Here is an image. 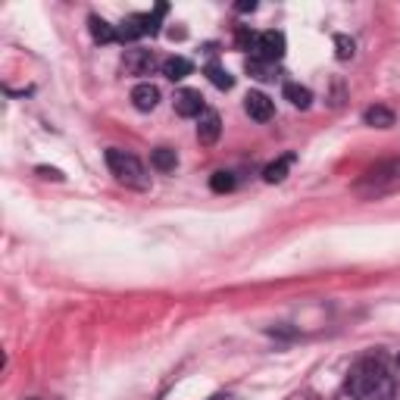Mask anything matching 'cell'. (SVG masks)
Listing matches in <instances>:
<instances>
[{
    "label": "cell",
    "instance_id": "obj_1",
    "mask_svg": "<svg viewBox=\"0 0 400 400\" xmlns=\"http://www.w3.org/2000/svg\"><path fill=\"white\" fill-rule=\"evenodd\" d=\"M347 391L353 400H391L394 382L382 360H360L347 375Z\"/></svg>",
    "mask_w": 400,
    "mask_h": 400
},
{
    "label": "cell",
    "instance_id": "obj_2",
    "mask_svg": "<svg viewBox=\"0 0 400 400\" xmlns=\"http://www.w3.org/2000/svg\"><path fill=\"white\" fill-rule=\"evenodd\" d=\"M400 185V157L382 159V163L369 166L360 178L353 181V191L363 194V198H378V194L391 191V188Z\"/></svg>",
    "mask_w": 400,
    "mask_h": 400
},
{
    "label": "cell",
    "instance_id": "obj_3",
    "mask_svg": "<svg viewBox=\"0 0 400 400\" xmlns=\"http://www.w3.org/2000/svg\"><path fill=\"white\" fill-rule=\"evenodd\" d=\"M107 166L122 185L128 188H147V172H144L141 159L128 150H119V147H110L107 150Z\"/></svg>",
    "mask_w": 400,
    "mask_h": 400
},
{
    "label": "cell",
    "instance_id": "obj_4",
    "mask_svg": "<svg viewBox=\"0 0 400 400\" xmlns=\"http://www.w3.org/2000/svg\"><path fill=\"white\" fill-rule=\"evenodd\" d=\"M288 50V41L281 32H275V28H269V32L257 35V47H253V56H260V60L266 63H279L281 56H285Z\"/></svg>",
    "mask_w": 400,
    "mask_h": 400
},
{
    "label": "cell",
    "instance_id": "obj_5",
    "mask_svg": "<svg viewBox=\"0 0 400 400\" xmlns=\"http://www.w3.org/2000/svg\"><path fill=\"white\" fill-rule=\"evenodd\" d=\"M157 66V56L150 54V50H126V56H122V69L128 72V75H150Z\"/></svg>",
    "mask_w": 400,
    "mask_h": 400
},
{
    "label": "cell",
    "instance_id": "obj_6",
    "mask_svg": "<svg viewBox=\"0 0 400 400\" xmlns=\"http://www.w3.org/2000/svg\"><path fill=\"white\" fill-rule=\"evenodd\" d=\"M244 110L250 119H257V122H269L272 119V113H275V107H272V100L266 97L263 91H250L244 97Z\"/></svg>",
    "mask_w": 400,
    "mask_h": 400
},
{
    "label": "cell",
    "instance_id": "obj_7",
    "mask_svg": "<svg viewBox=\"0 0 400 400\" xmlns=\"http://www.w3.org/2000/svg\"><path fill=\"white\" fill-rule=\"evenodd\" d=\"M176 113L185 116V119H194V116H203V94L194 88H185L176 94Z\"/></svg>",
    "mask_w": 400,
    "mask_h": 400
},
{
    "label": "cell",
    "instance_id": "obj_8",
    "mask_svg": "<svg viewBox=\"0 0 400 400\" xmlns=\"http://www.w3.org/2000/svg\"><path fill=\"white\" fill-rule=\"evenodd\" d=\"M132 104H135V110L150 113L159 104V88H157V85H150V82L135 85V88H132Z\"/></svg>",
    "mask_w": 400,
    "mask_h": 400
},
{
    "label": "cell",
    "instance_id": "obj_9",
    "mask_svg": "<svg viewBox=\"0 0 400 400\" xmlns=\"http://www.w3.org/2000/svg\"><path fill=\"white\" fill-rule=\"evenodd\" d=\"M219 132H222V119H219V113H213V110H207L200 116V126H198V141L200 144H216L219 141Z\"/></svg>",
    "mask_w": 400,
    "mask_h": 400
},
{
    "label": "cell",
    "instance_id": "obj_10",
    "mask_svg": "<svg viewBox=\"0 0 400 400\" xmlns=\"http://www.w3.org/2000/svg\"><path fill=\"white\" fill-rule=\"evenodd\" d=\"M294 154H285L279 159H272V163L263 169V181H269V185H279V181H285V176L291 172V166H294Z\"/></svg>",
    "mask_w": 400,
    "mask_h": 400
},
{
    "label": "cell",
    "instance_id": "obj_11",
    "mask_svg": "<svg viewBox=\"0 0 400 400\" xmlns=\"http://www.w3.org/2000/svg\"><path fill=\"white\" fill-rule=\"evenodd\" d=\"M88 28H91V38L97 41V44H113V41H119V28H113L107 19H100V16H91Z\"/></svg>",
    "mask_w": 400,
    "mask_h": 400
},
{
    "label": "cell",
    "instance_id": "obj_12",
    "mask_svg": "<svg viewBox=\"0 0 400 400\" xmlns=\"http://www.w3.org/2000/svg\"><path fill=\"white\" fill-rule=\"evenodd\" d=\"M194 72V63L185 60V56H169V60L163 63V75L169 78V82H181L185 75H191Z\"/></svg>",
    "mask_w": 400,
    "mask_h": 400
},
{
    "label": "cell",
    "instance_id": "obj_13",
    "mask_svg": "<svg viewBox=\"0 0 400 400\" xmlns=\"http://www.w3.org/2000/svg\"><path fill=\"white\" fill-rule=\"evenodd\" d=\"M285 100H291V107H297V110H310V104H313V91L307 88V85L288 82V85H285Z\"/></svg>",
    "mask_w": 400,
    "mask_h": 400
},
{
    "label": "cell",
    "instance_id": "obj_14",
    "mask_svg": "<svg viewBox=\"0 0 400 400\" xmlns=\"http://www.w3.org/2000/svg\"><path fill=\"white\" fill-rule=\"evenodd\" d=\"M363 122L372 126V128H391V126H394V113H391L388 107L375 104V107H369V110L363 113Z\"/></svg>",
    "mask_w": 400,
    "mask_h": 400
},
{
    "label": "cell",
    "instance_id": "obj_15",
    "mask_svg": "<svg viewBox=\"0 0 400 400\" xmlns=\"http://www.w3.org/2000/svg\"><path fill=\"white\" fill-rule=\"evenodd\" d=\"M150 163H154L157 172H176L178 157H176V150L172 147H157L154 154H150Z\"/></svg>",
    "mask_w": 400,
    "mask_h": 400
},
{
    "label": "cell",
    "instance_id": "obj_16",
    "mask_svg": "<svg viewBox=\"0 0 400 400\" xmlns=\"http://www.w3.org/2000/svg\"><path fill=\"white\" fill-rule=\"evenodd\" d=\"M244 69L250 72L253 78H260V82H272L275 78V63H266V60H260V56H250V60L244 63Z\"/></svg>",
    "mask_w": 400,
    "mask_h": 400
},
{
    "label": "cell",
    "instance_id": "obj_17",
    "mask_svg": "<svg viewBox=\"0 0 400 400\" xmlns=\"http://www.w3.org/2000/svg\"><path fill=\"white\" fill-rule=\"evenodd\" d=\"M207 78H210V82H213L219 91H229L231 85H235V78L229 75V69H222L219 63H210V66H207Z\"/></svg>",
    "mask_w": 400,
    "mask_h": 400
},
{
    "label": "cell",
    "instance_id": "obj_18",
    "mask_svg": "<svg viewBox=\"0 0 400 400\" xmlns=\"http://www.w3.org/2000/svg\"><path fill=\"white\" fill-rule=\"evenodd\" d=\"M210 188H213L216 194H229L231 188H235V176H231V172H225V169L213 172V176H210Z\"/></svg>",
    "mask_w": 400,
    "mask_h": 400
},
{
    "label": "cell",
    "instance_id": "obj_19",
    "mask_svg": "<svg viewBox=\"0 0 400 400\" xmlns=\"http://www.w3.org/2000/svg\"><path fill=\"white\" fill-rule=\"evenodd\" d=\"M353 54H356L353 38H347V35H334V56H338V60H353Z\"/></svg>",
    "mask_w": 400,
    "mask_h": 400
},
{
    "label": "cell",
    "instance_id": "obj_20",
    "mask_svg": "<svg viewBox=\"0 0 400 400\" xmlns=\"http://www.w3.org/2000/svg\"><path fill=\"white\" fill-rule=\"evenodd\" d=\"M238 44H241L244 50L257 47V35H253V32H247V28H241V32H238Z\"/></svg>",
    "mask_w": 400,
    "mask_h": 400
},
{
    "label": "cell",
    "instance_id": "obj_21",
    "mask_svg": "<svg viewBox=\"0 0 400 400\" xmlns=\"http://www.w3.org/2000/svg\"><path fill=\"white\" fill-rule=\"evenodd\" d=\"M38 176L41 178H50V181H63V172L60 169H50V166H38Z\"/></svg>",
    "mask_w": 400,
    "mask_h": 400
},
{
    "label": "cell",
    "instance_id": "obj_22",
    "mask_svg": "<svg viewBox=\"0 0 400 400\" xmlns=\"http://www.w3.org/2000/svg\"><path fill=\"white\" fill-rule=\"evenodd\" d=\"M238 10H241V13H253V10H257V4H253V0H244V4H238Z\"/></svg>",
    "mask_w": 400,
    "mask_h": 400
},
{
    "label": "cell",
    "instance_id": "obj_23",
    "mask_svg": "<svg viewBox=\"0 0 400 400\" xmlns=\"http://www.w3.org/2000/svg\"><path fill=\"white\" fill-rule=\"evenodd\" d=\"M397 366H400V356H397Z\"/></svg>",
    "mask_w": 400,
    "mask_h": 400
},
{
    "label": "cell",
    "instance_id": "obj_24",
    "mask_svg": "<svg viewBox=\"0 0 400 400\" xmlns=\"http://www.w3.org/2000/svg\"><path fill=\"white\" fill-rule=\"evenodd\" d=\"M28 400H38V397H28Z\"/></svg>",
    "mask_w": 400,
    "mask_h": 400
}]
</instances>
